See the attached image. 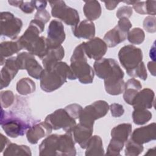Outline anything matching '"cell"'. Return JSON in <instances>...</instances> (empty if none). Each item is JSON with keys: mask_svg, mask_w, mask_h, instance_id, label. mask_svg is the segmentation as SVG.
<instances>
[{"mask_svg": "<svg viewBox=\"0 0 156 156\" xmlns=\"http://www.w3.org/2000/svg\"><path fill=\"white\" fill-rule=\"evenodd\" d=\"M117 26L121 30L128 34L130 29L132 27V23L128 18H122L119 20Z\"/></svg>", "mask_w": 156, "mask_h": 156, "instance_id": "43", "label": "cell"}, {"mask_svg": "<svg viewBox=\"0 0 156 156\" xmlns=\"http://www.w3.org/2000/svg\"><path fill=\"white\" fill-rule=\"evenodd\" d=\"M1 126L5 134L11 138L23 136L30 127L29 123L14 116L11 112H4L1 108Z\"/></svg>", "mask_w": 156, "mask_h": 156, "instance_id": "3", "label": "cell"}, {"mask_svg": "<svg viewBox=\"0 0 156 156\" xmlns=\"http://www.w3.org/2000/svg\"><path fill=\"white\" fill-rule=\"evenodd\" d=\"M96 75L104 81L106 92L110 95H119L124 90V73L118 62L113 58H102L93 64Z\"/></svg>", "mask_w": 156, "mask_h": 156, "instance_id": "1", "label": "cell"}, {"mask_svg": "<svg viewBox=\"0 0 156 156\" xmlns=\"http://www.w3.org/2000/svg\"><path fill=\"white\" fill-rule=\"evenodd\" d=\"M72 32L73 35L78 38L91 40L95 35V26L92 21L85 20L72 27Z\"/></svg>", "mask_w": 156, "mask_h": 156, "instance_id": "19", "label": "cell"}, {"mask_svg": "<svg viewBox=\"0 0 156 156\" xmlns=\"http://www.w3.org/2000/svg\"><path fill=\"white\" fill-rule=\"evenodd\" d=\"M14 94L10 90H6L1 92V104L2 108H8L14 102Z\"/></svg>", "mask_w": 156, "mask_h": 156, "instance_id": "36", "label": "cell"}, {"mask_svg": "<svg viewBox=\"0 0 156 156\" xmlns=\"http://www.w3.org/2000/svg\"><path fill=\"white\" fill-rule=\"evenodd\" d=\"M70 68L76 78L83 84L91 83L93 81L94 72L92 67L88 64L87 58L70 60Z\"/></svg>", "mask_w": 156, "mask_h": 156, "instance_id": "10", "label": "cell"}, {"mask_svg": "<svg viewBox=\"0 0 156 156\" xmlns=\"http://www.w3.org/2000/svg\"><path fill=\"white\" fill-rule=\"evenodd\" d=\"M16 91L21 95H27L34 93L36 89L35 82L30 79L23 77L16 83Z\"/></svg>", "mask_w": 156, "mask_h": 156, "instance_id": "31", "label": "cell"}, {"mask_svg": "<svg viewBox=\"0 0 156 156\" xmlns=\"http://www.w3.org/2000/svg\"><path fill=\"white\" fill-rule=\"evenodd\" d=\"M127 34L121 30L116 25L114 28L108 31L104 37V41L109 48H113L124 41Z\"/></svg>", "mask_w": 156, "mask_h": 156, "instance_id": "23", "label": "cell"}, {"mask_svg": "<svg viewBox=\"0 0 156 156\" xmlns=\"http://www.w3.org/2000/svg\"><path fill=\"white\" fill-rule=\"evenodd\" d=\"M83 43L85 54L90 59L100 60L107 52V46L106 43L99 37L93 38L87 42Z\"/></svg>", "mask_w": 156, "mask_h": 156, "instance_id": "13", "label": "cell"}, {"mask_svg": "<svg viewBox=\"0 0 156 156\" xmlns=\"http://www.w3.org/2000/svg\"><path fill=\"white\" fill-rule=\"evenodd\" d=\"M48 49L49 47L46 38L43 36H40L26 48V50L29 52L34 55L37 56L40 59H43L45 57Z\"/></svg>", "mask_w": 156, "mask_h": 156, "instance_id": "25", "label": "cell"}, {"mask_svg": "<svg viewBox=\"0 0 156 156\" xmlns=\"http://www.w3.org/2000/svg\"><path fill=\"white\" fill-rule=\"evenodd\" d=\"M155 147H154V148H152V149H149V150L147 151V153L145 154V155H152V152L155 153Z\"/></svg>", "mask_w": 156, "mask_h": 156, "instance_id": "52", "label": "cell"}, {"mask_svg": "<svg viewBox=\"0 0 156 156\" xmlns=\"http://www.w3.org/2000/svg\"><path fill=\"white\" fill-rule=\"evenodd\" d=\"M155 94L150 88H144L136 94L133 100L132 105L134 109L151 108L154 102Z\"/></svg>", "mask_w": 156, "mask_h": 156, "instance_id": "18", "label": "cell"}, {"mask_svg": "<svg viewBox=\"0 0 156 156\" xmlns=\"http://www.w3.org/2000/svg\"><path fill=\"white\" fill-rule=\"evenodd\" d=\"M143 57L141 49L132 44L123 46L118 52L119 60L128 75L142 62Z\"/></svg>", "mask_w": 156, "mask_h": 156, "instance_id": "6", "label": "cell"}, {"mask_svg": "<svg viewBox=\"0 0 156 156\" xmlns=\"http://www.w3.org/2000/svg\"><path fill=\"white\" fill-rule=\"evenodd\" d=\"M69 115L74 118V119H78L79 118L80 114L82 110V107L81 105L77 104H71L66 106L64 108Z\"/></svg>", "mask_w": 156, "mask_h": 156, "instance_id": "38", "label": "cell"}, {"mask_svg": "<svg viewBox=\"0 0 156 156\" xmlns=\"http://www.w3.org/2000/svg\"><path fill=\"white\" fill-rule=\"evenodd\" d=\"M23 1H9L8 2L12 6L19 7L23 3Z\"/></svg>", "mask_w": 156, "mask_h": 156, "instance_id": "51", "label": "cell"}, {"mask_svg": "<svg viewBox=\"0 0 156 156\" xmlns=\"http://www.w3.org/2000/svg\"><path fill=\"white\" fill-rule=\"evenodd\" d=\"M119 2V1H105L104 4L106 9L109 10H112L117 7Z\"/></svg>", "mask_w": 156, "mask_h": 156, "instance_id": "49", "label": "cell"}, {"mask_svg": "<svg viewBox=\"0 0 156 156\" xmlns=\"http://www.w3.org/2000/svg\"><path fill=\"white\" fill-rule=\"evenodd\" d=\"M23 27L21 19L15 17L14 15L9 12H2L0 13L1 35L16 40Z\"/></svg>", "mask_w": 156, "mask_h": 156, "instance_id": "7", "label": "cell"}, {"mask_svg": "<svg viewBox=\"0 0 156 156\" xmlns=\"http://www.w3.org/2000/svg\"><path fill=\"white\" fill-rule=\"evenodd\" d=\"M127 141L125 149V155L126 156H137L143 151V144H138L131 139Z\"/></svg>", "mask_w": 156, "mask_h": 156, "instance_id": "34", "label": "cell"}, {"mask_svg": "<svg viewBox=\"0 0 156 156\" xmlns=\"http://www.w3.org/2000/svg\"><path fill=\"white\" fill-rule=\"evenodd\" d=\"M147 68L151 73L154 76H155V63L154 61L149 62L147 63Z\"/></svg>", "mask_w": 156, "mask_h": 156, "instance_id": "50", "label": "cell"}, {"mask_svg": "<svg viewBox=\"0 0 156 156\" xmlns=\"http://www.w3.org/2000/svg\"><path fill=\"white\" fill-rule=\"evenodd\" d=\"M31 151L26 145H18L15 143H10L4 151V156L12 155H31Z\"/></svg>", "mask_w": 156, "mask_h": 156, "instance_id": "30", "label": "cell"}, {"mask_svg": "<svg viewBox=\"0 0 156 156\" xmlns=\"http://www.w3.org/2000/svg\"><path fill=\"white\" fill-rule=\"evenodd\" d=\"M18 70L16 57H12L5 60L4 66L1 71V90L9 86L11 80L18 73Z\"/></svg>", "mask_w": 156, "mask_h": 156, "instance_id": "17", "label": "cell"}, {"mask_svg": "<svg viewBox=\"0 0 156 156\" xmlns=\"http://www.w3.org/2000/svg\"><path fill=\"white\" fill-rule=\"evenodd\" d=\"M51 18V16L49 13L45 9H40L37 10L34 19L38 20L43 24H46L49 21Z\"/></svg>", "mask_w": 156, "mask_h": 156, "instance_id": "40", "label": "cell"}, {"mask_svg": "<svg viewBox=\"0 0 156 156\" xmlns=\"http://www.w3.org/2000/svg\"><path fill=\"white\" fill-rule=\"evenodd\" d=\"M146 8L147 14L153 15L154 16L156 14V9H155V1H146Z\"/></svg>", "mask_w": 156, "mask_h": 156, "instance_id": "46", "label": "cell"}, {"mask_svg": "<svg viewBox=\"0 0 156 156\" xmlns=\"http://www.w3.org/2000/svg\"><path fill=\"white\" fill-rule=\"evenodd\" d=\"M109 110L108 103L103 100H98L86 106L82 109L79 116V123L93 128L96 120L106 115Z\"/></svg>", "mask_w": 156, "mask_h": 156, "instance_id": "4", "label": "cell"}, {"mask_svg": "<svg viewBox=\"0 0 156 156\" xmlns=\"http://www.w3.org/2000/svg\"><path fill=\"white\" fill-rule=\"evenodd\" d=\"M109 109L111 112V115L115 118L121 116L124 113L123 106L118 103H113L109 106Z\"/></svg>", "mask_w": 156, "mask_h": 156, "instance_id": "42", "label": "cell"}, {"mask_svg": "<svg viewBox=\"0 0 156 156\" xmlns=\"http://www.w3.org/2000/svg\"><path fill=\"white\" fill-rule=\"evenodd\" d=\"M141 88L142 85L138 80L135 78L129 79L124 85L123 98L125 102L132 105L133 99Z\"/></svg>", "mask_w": 156, "mask_h": 156, "instance_id": "22", "label": "cell"}, {"mask_svg": "<svg viewBox=\"0 0 156 156\" xmlns=\"http://www.w3.org/2000/svg\"><path fill=\"white\" fill-rule=\"evenodd\" d=\"M44 121L48 122L54 130L62 129L66 132H72L76 125V119L71 117L64 108H59L48 115Z\"/></svg>", "mask_w": 156, "mask_h": 156, "instance_id": "8", "label": "cell"}, {"mask_svg": "<svg viewBox=\"0 0 156 156\" xmlns=\"http://www.w3.org/2000/svg\"><path fill=\"white\" fill-rule=\"evenodd\" d=\"M52 130V127L46 121L36 123L30 126L26 131L27 141L30 144H37L39 140L49 135Z\"/></svg>", "mask_w": 156, "mask_h": 156, "instance_id": "14", "label": "cell"}, {"mask_svg": "<svg viewBox=\"0 0 156 156\" xmlns=\"http://www.w3.org/2000/svg\"><path fill=\"white\" fill-rule=\"evenodd\" d=\"M65 38L66 35L62 23L57 20H52L48 26L46 38L49 48L60 46L65 41Z\"/></svg>", "mask_w": 156, "mask_h": 156, "instance_id": "11", "label": "cell"}, {"mask_svg": "<svg viewBox=\"0 0 156 156\" xmlns=\"http://www.w3.org/2000/svg\"><path fill=\"white\" fill-rule=\"evenodd\" d=\"M64 56L65 50L62 45L55 48H49L46 55L42 59L44 68H46L58 62H60Z\"/></svg>", "mask_w": 156, "mask_h": 156, "instance_id": "24", "label": "cell"}, {"mask_svg": "<svg viewBox=\"0 0 156 156\" xmlns=\"http://www.w3.org/2000/svg\"><path fill=\"white\" fill-rule=\"evenodd\" d=\"M127 38L128 41L134 44H141L145 38V34L143 29L140 27H135L129 31Z\"/></svg>", "mask_w": 156, "mask_h": 156, "instance_id": "33", "label": "cell"}, {"mask_svg": "<svg viewBox=\"0 0 156 156\" xmlns=\"http://www.w3.org/2000/svg\"><path fill=\"white\" fill-rule=\"evenodd\" d=\"M20 9L26 13H32L35 9L32 1L29 2H23Z\"/></svg>", "mask_w": 156, "mask_h": 156, "instance_id": "45", "label": "cell"}, {"mask_svg": "<svg viewBox=\"0 0 156 156\" xmlns=\"http://www.w3.org/2000/svg\"><path fill=\"white\" fill-rule=\"evenodd\" d=\"M132 6L133 9L136 13L141 15L147 14L145 1H135L134 4L132 5Z\"/></svg>", "mask_w": 156, "mask_h": 156, "instance_id": "44", "label": "cell"}, {"mask_svg": "<svg viewBox=\"0 0 156 156\" xmlns=\"http://www.w3.org/2000/svg\"><path fill=\"white\" fill-rule=\"evenodd\" d=\"M155 17L148 16L145 18L143 21V27L148 32L154 33L156 31Z\"/></svg>", "mask_w": 156, "mask_h": 156, "instance_id": "39", "label": "cell"}, {"mask_svg": "<svg viewBox=\"0 0 156 156\" xmlns=\"http://www.w3.org/2000/svg\"><path fill=\"white\" fill-rule=\"evenodd\" d=\"M155 126V123L152 122L147 126L135 129L131 135L130 139L140 144L155 140L156 138Z\"/></svg>", "mask_w": 156, "mask_h": 156, "instance_id": "16", "label": "cell"}, {"mask_svg": "<svg viewBox=\"0 0 156 156\" xmlns=\"http://www.w3.org/2000/svg\"><path fill=\"white\" fill-rule=\"evenodd\" d=\"M151 112L144 108L134 109L132 113L133 122L136 125H143L152 119Z\"/></svg>", "mask_w": 156, "mask_h": 156, "instance_id": "32", "label": "cell"}, {"mask_svg": "<svg viewBox=\"0 0 156 156\" xmlns=\"http://www.w3.org/2000/svg\"><path fill=\"white\" fill-rule=\"evenodd\" d=\"M104 154L103 143L101 138L98 135L91 136L86 147L85 155H102Z\"/></svg>", "mask_w": 156, "mask_h": 156, "instance_id": "26", "label": "cell"}, {"mask_svg": "<svg viewBox=\"0 0 156 156\" xmlns=\"http://www.w3.org/2000/svg\"><path fill=\"white\" fill-rule=\"evenodd\" d=\"M58 135L57 134L48 135L42 141L38 148L40 155H57Z\"/></svg>", "mask_w": 156, "mask_h": 156, "instance_id": "21", "label": "cell"}, {"mask_svg": "<svg viewBox=\"0 0 156 156\" xmlns=\"http://www.w3.org/2000/svg\"><path fill=\"white\" fill-rule=\"evenodd\" d=\"M83 13L89 21H94L99 18L102 13L101 6L97 1H85L83 6Z\"/></svg>", "mask_w": 156, "mask_h": 156, "instance_id": "27", "label": "cell"}, {"mask_svg": "<svg viewBox=\"0 0 156 156\" xmlns=\"http://www.w3.org/2000/svg\"><path fill=\"white\" fill-rule=\"evenodd\" d=\"M51 7V15L53 17L63 21L66 24L74 27L78 24L80 18L78 12L68 6L63 1L49 2Z\"/></svg>", "mask_w": 156, "mask_h": 156, "instance_id": "5", "label": "cell"}, {"mask_svg": "<svg viewBox=\"0 0 156 156\" xmlns=\"http://www.w3.org/2000/svg\"><path fill=\"white\" fill-rule=\"evenodd\" d=\"M22 48L18 43L17 39L12 41H6L0 44V54L1 58H5L18 53L21 51Z\"/></svg>", "mask_w": 156, "mask_h": 156, "instance_id": "29", "label": "cell"}, {"mask_svg": "<svg viewBox=\"0 0 156 156\" xmlns=\"http://www.w3.org/2000/svg\"><path fill=\"white\" fill-rule=\"evenodd\" d=\"M129 76L132 77H139L143 80H146L147 79V74L144 63L143 62L140 63L139 65L129 74Z\"/></svg>", "mask_w": 156, "mask_h": 156, "instance_id": "37", "label": "cell"}, {"mask_svg": "<svg viewBox=\"0 0 156 156\" xmlns=\"http://www.w3.org/2000/svg\"><path fill=\"white\" fill-rule=\"evenodd\" d=\"M76 78L66 63L58 62L44 68L40 80V87L45 92L50 93L60 88L67 80Z\"/></svg>", "mask_w": 156, "mask_h": 156, "instance_id": "2", "label": "cell"}, {"mask_svg": "<svg viewBox=\"0 0 156 156\" xmlns=\"http://www.w3.org/2000/svg\"><path fill=\"white\" fill-rule=\"evenodd\" d=\"M93 132V128L79 123L73 128L72 134L75 143H78L81 148L86 149L87 144L92 136Z\"/></svg>", "mask_w": 156, "mask_h": 156, "instance_id": "20", "label": "cell"}, {"mask_svg": "<svg viewBox=\"0 0 156 156\" xmlns=\"http://www.w3.org/2000/svg\"><path fill=\"white\" fill-rule=\"evenodd\" d=\"M35 9H44L47 5V2L44 1H32Z\"/></svg>", "mask_w": 156, "mask_h": 156, "instance_id": "48", "label": "cell"}, {"mask_svg": "<svg viewBox=\"0 0 156 156\" xmlns=\"http://www.w3.org/2000/svg\"><path fill=\"white\" fill-rule=\"evenodd\" d=\"M16 62L19 69H26L30 77L35 79H40L44 69L33 54L29 52L20 53L16 57Z\"/></svg>", "mask_w": 156, "mask_h": 156, "instance_id": "9", "label": "cell"}, {"mask_svg": "<svg viewBox=\"0 0 156 156\" xmlns=\"http://www.w3.org/2000/svg\"><path fill=\"white\" fill-rule=\"evenodd\" d=\"M124 143L112 138L107 149L106 155H120V152L123 149Z\"/></svg>", "mask_w": 156, "mask_h": 156, "instance_id": "35", "label": "cell"}, {"mask_svg": "<svg viewBox=\"0 0 156 156\" xmlns=\"http://www.w3.org/2000/svg\"><path fill=\"white\" fill-rule=\"evenodd\" d=\"M75 141L72 132H66L63 135H59L57 140V155L74 156L76 155Z\"/></svg>", "mask_w": 156, "mask_h": 156, "instance_id": "15", "label": "cell"}, {"mask_svg": "<svg viewBox=\"0 0 156 156\" xmlns=\"http://www.w3.org/2000/svg\"><path fill=\"white\" fill-rule=\"evenodd\" d=\"M131 132L132 125L129 123H122L115 126L112 129L111 136L112 138L125 143L128 140Z\"/></svg>", "mask_w": 156, "mask_h": 156, "instance_id": "28", "label": "cell"}, {"mask_svg": "<svg viewBox=\"0 0 156 156\" xmlns=\"http://www.w3.org/2000/svg\"><path fill=\"white\" fill-rule=\"evenodd\" d=\"M133 13L132 8L130 6L124 5L118 9L116 12V17L119 19L122 18H130Z\"/></svg>", "mask_w": 156, "mask_h": 156, "instance_id": "41", "label": "cell"}, {"mask_svg": "<svg viewBox=\"0 0 156 156\" xmlns=\"http://www.w3.org/2000/svg\"><path fill=\"white\" fill-rule=\"evenodd\" d=\"M44 29V24L35 19L32 20L23 35L17 39L22 49H26L31 43L40 37V34L43 32Z\"/></svg>", "mask_w": 156, "mask_h": 156, "instance_id": "12", "label": "cell"}, {"mask_svg": "<svg viewBox=\"0 0 156 156\" xmlns=\"http://www.w3.org/2000/svg\"><path fill=\"white\" fill-rule=\"evenodd\" d=\"M1 152H3L5 149L7 147V146L9 145V144L10 143L9 140L2 133H1Z\"/></svg>", "mask_w": 156, "mask_h": 156, "instance_id": "47", "label": "cell"}]
</instances>
